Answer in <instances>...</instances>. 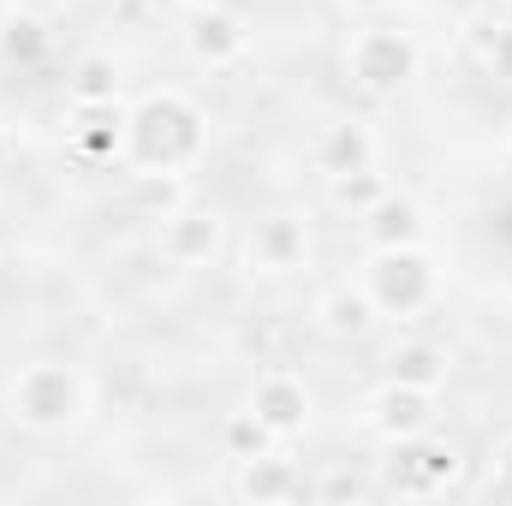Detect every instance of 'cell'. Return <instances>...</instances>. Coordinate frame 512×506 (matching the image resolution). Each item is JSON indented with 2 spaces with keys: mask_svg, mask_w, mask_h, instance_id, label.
Masks as SVG:
<instances>
[{
  "mask_svg": "<svg viewBox=\"0 0 512 506\" xmlns=\"http://www.w3.org/2000/svg\"><path fill=\"white\" fill-rule=\"evenodd\" d=\"M304 256H310V233H304L298 215H274V221H262V227L251 233V262L268 268V274L304 268Z\"/></svg>",
  "mask_w": 512,
  "mask_h": 506,
  "instance_id": "obj_6",
  "label": "cell"
},
{
  "mask_svg": "<svg viewBox=\"0 0 512 506\" xmlns=\"http://www.w3.org/2000/svg\"><path fill=\"white\" fill-rule=\"evenodd\" d=\"M185 42H191V54H197L203 66H233V60L251 48L245 24H239L233 12H215V6L191 18V36H185Z\"/></svg>",
  "mask_w": 512,
  "mask_h": 506,
  "instance_id": "obj_7",
  "label": "cell"
},
{
  "mask_svg": "<svg viewBox=\"0 0 512 506\" xmlns=\"http://www.w3.org/2000/svg\"><path fill=\"white\" fill-rule=\"evenodd\" d=\"M316 167H322L328 179L376 167V137H370V126H358V120H340V126H328L322 149H316Z\"/></svg>",
  "mask_w": 512,
  "mask_h": 506,
  "instance_id": "obj_10",
  "label": "cell"
},
{
  "mask_svg": "<svg viewBox=\"0 0 512 506\" xmlns=\"http://www.w3.org/2000/svg\"><path fill=\"white\" fill-rule=\"evenodd\" d=\"M501 471H507V477H512V441H507V447H501Z\"/></svg>",
  "mask_w": 512,
  "mask_h": 506,
  "instance_id": "obj_20",
  "label": "cell"
},
{
  "mask_svg": "<svg viewBox=\"0 0 512 506\" xmlns=\"http://www.w3.org/2000/svg\"><path fill=\"white\" fill-rule=\"evenodd\" d=\"M364 233H370L376 251H399V245H417V239H423V215H417L411 197H393V191H387L382 203L364 215Z\"/></svg>",
  "mask_w": 512,
  "mask_h": 506,
  "instance_id": "obj_11",
  "label": "cell"
},
{
  "mask_svg": "<svg viewBox=\"0 0 512 506\" xmlns=\"http://www.w3.org/2000/svg\"><path fill=\"white\" fill-rule=\"evenodd\" d=\"M328 191H334V203H340V209L370 215V209L387 197V179L376 173V167H364V173H340V179H328Z\"/></svg>",
  "mask_w": 512,
  "mask_h": 506,
  "instance_id": "obj_14",
  "label": "cell"
},
{
  "mask_svg": "<svg viewBox=\"0 0 512 506\" xmlns=\"http://www.w3.org/2000/svg\"><path fill=\"white\" fill-rule=\"evenodd\" d=\"M364 292L382 316H417L429 298H435V268L417 245H399V251H376L364 268Z\"/></svg>",
  "mask_w": 512,
  "mask_h": 506,
  "instance_id": "obj_3",
  "label": "cell"
},
{
  "mask_svg": "<svg viewBox=\"0 0 512 506\" xmlns=\"http://www.w3.org/2000/svg\"><path fill=\"white\" fill-rule=\"evenodd\" d=\"M251 411L274 429V441H280V435L304 429V417H310V393H304V381H292V376H262L256 381Z\"/></svg>",
  "mask_w": 512,
  "mask_h": 506,
  "instance_id": "obj_8",
  "label": "cell"
},
{
  "mask_svg": "<svg viewBox=\"0 0 512 506\" xmlns=\"http://www.w3.org/2000/svg\"><path fill=\"white\" fill-rule=\"evenodd\" d=\"M387 370H393V381H411V387H441V381H447V352L411 340V346H393Z\"/></svg>",
  "mask_w": 512,
  "mask_h": 506,
  "instance_id": "obj_13",
  "label": "cell"
},
{
  "mask_svg": "<svg viewBox=\"0 0 512 506\" xmlns=\"http://www.w3.org/2000/svg\"><path fill=\"white\" fill-rule=\"evenodd\" d=\"M197 126H203L197 108H185L179 96H155V102H143L137 120H131V137H137V149H143V173H173L179 161H191L197 143H203V131Z\"/></svg>",
  "mask_w": 512,
  "mask_h": 506,
  "instance_id": "obj_1",
  "label": "cell"
},
{
  "mask_svg": "<svg viewBox=\"0 0 512 506\" xmlns=\"http://www.w3.org/2000/svg\"><path fill=\"white\" fill-rule=\"evenodd\" d=\"M78 102H114V60H102V54H90L84 66H78Z\"/></svg>",
  "mask_w": 512,
  "mask_h": 506,
  "instance_id": "obj_16",
  "label": "cell"
},
{
  "mask_svg": "<svg viewBox=\"0 0 512 506\" xmlns=\"http://www.w3.org/2000/svg\"><path fill=\"white\" fill-rule=\"evenodd\" d=\"M435 423V387H411V381H387L376 399V429L387 441H411Z\"/></svg>",
  "mask_w": 512,
  "mask_h": 506,
  "instance_id": "obj_5",
  "label": "cell"
},
{
  "mask_svg": "<svg viewBox=\"0 0 512 506\" xmlns=\"http://www.w3.org/2000/svg\"><path fill=\"white\" fill-rule=\"evenodd\" d=\"M489 72L512 84V24H501V30L489 36Z\"/></svg>",
  "mask_w": 512,
  "mask_h": 506,
  "instance_id": "obj_18",
  "label": "cell"
},
{
  "mask_svg": "<svg viewBox=\"0 0 512 506\" xmlns=\"http://www.w3.org/2000/svg\"><path fill=\"white\" fill-rule=\"evenodd\" d=\"M292 489V471L286 465H274L268 453L262 459H245V495H286Z\"/></svg>",
  "mask_w": 512,
  "mask_h": 506,
  "instance_id": "obj_17",
  "label": "cell"
},
{
  "mask_svg": "<svg viewBox=\"0 0 512 506\" xmlns=\"http://www.w3.org/2000/svg\"><path fill=\"white\" fill-rule=\"evenodd\" d=\"M227 447H233V459H262V453L274 447V429H268L256 411H239V417L227 423Z\"/></svg>",
  "mask_w": 512,
  "mask_h": 506,
  "instance_id": "obj_15",
  "label": "cell"
},
{
  "mask_svg": "<svg viewBox=\"0 0 512 506\" xmlns=\"http://www.w3.org/2000/svg\"><path fill=\"white\" fill-rule=\"evenodd\" d=\"M340 6H352V12H387L393 0H340Z\"/></svg>",
  "mask_w": 512,
  "mask_h": 506,
  "instance_id": "obj_19",
  "label": "cell"
},
{
  "mask_svg": "<svg viewBox=\"0 0 512 506\" xmlns=\"http://www.w3.org/2000/svg\"><path fill=\"white\" fill-rule=\"evenodd\" d=\"M316 316H322V328H328V334H370L376 304H370V292L340 286V292H328V298L316 304Z\"/></svg>",
  "mask_w": 512,
  "mask_h": 506,
  "instance_id": "obj_12",
  "label": "cell"
},
{
  "mask_svg": "<svg viewBox=\"0 0 512 506\" xmlns=\"http://www.w3.org/2000/svg\"><path fill=\"white\" fill-rule=\"evenodd\" d=\"M90 405V381L72 364H30L12 381V417L36 423V429H60Z\"/></svg>",
  "mask_w": 512,
  "mask_h": 506,
  "instance_id": "obj_2",
  "label": "cell"
},
{
  "mask_svg": "<svg viewBox=\"0 0 512 506\" xmlns=\"http://www.w3.org/2000/svg\"><path fill=\"white\" fill-rule=\"evenodd\" d=\"M215 245H221V221L209 209H173L161 227V251L173 262H203V256H215Z\"/></svg>",
  "mask_w": 512,
  "mask_h": 506,
  "instance_id": "obj_9",
  "label": "cell"
},
{
  "mask_svg": "<svg viewBox=\"0 0 512 506\" xmlns=\"http://www.w3.org/2000/svg\"><path fill=\"white\" fill-rule=\"evenodd\" d=\"M346 66H352V78L364 84V90H399L405 78H417V42L405 36V30H387V24H370V30H358L352 36V48H346Z\"/></svg>",
  "mask_w": 512,
  "mask_h": 506,
  "instance_id": "obj_4",
  "label": "cell"
}]
</instances>
